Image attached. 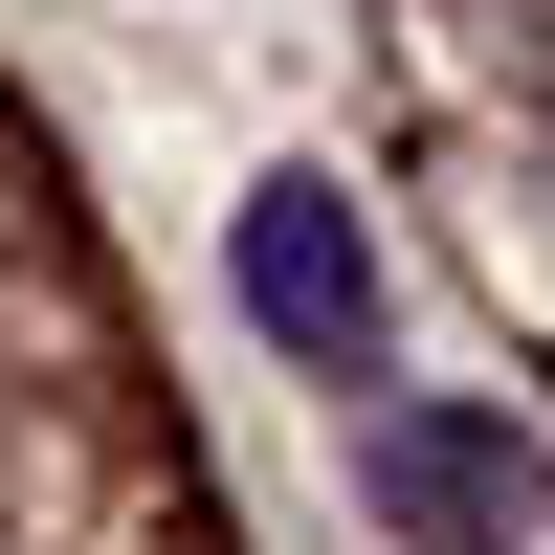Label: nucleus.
I'll return each instance as SVG.
<instances>
[{
	"label": "nucleus",
	"instance_id": "1",
	"mask_svg": "<svg viewBox=\"0 0 555 555\" xmlns=\"http://www.w3.org/2000/svg\"><path fill=\"white\" fill-rule=\"evenodd\" d=\"M356 489L400 512V555H555V444L489 423V400H378Z\"/></svg>",
	"mask_w": 555,
	"mask_h": 555
},
{
	"label": "nucleus",
	"instance_id": "2",
	"mask_svg": "<svg viewBox=\"0 0 555 555\" xmlns=\"http://www.w3.org/2000/svg\"><path fill=\"white\" fill-rule=\"evenodd\" d=\"M245 311H267L289 356H334V378L378 356V245H356L334 178H267V201H245Z\"/></svg>",
	"mask_w": 555,
	"mask_h": 555
}]
</instances>
